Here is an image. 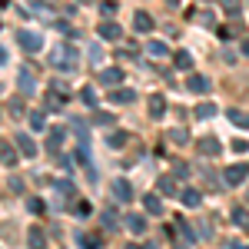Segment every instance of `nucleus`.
Returning a JSON list of instances; mask_svg holds the SVG:
<instances>
[{
	"mask_svg": "<svg viewBox=\"0 0 249 249\" xmlns=\"http://www.w3.org/2000/svg\"><path fill=\"white\" fill-rule=\"evenodd\" d=\"M53 67L63 70V73H73V70L80 67V50L73 47V43H63L57 53H53Z\"/></svg>",
	"mask_w": 249,
	"mask_h": 249,
	"instance_id": "obj_1",
	"label": "nucleus"
},
{
	"mask_svg": "<svg viewBox=\"0 0 249 249\" xmlns=\"http://www.w3.org/2000/svg\"><path fill=\"white\" fill-rule=\"evenodd\" d=\"M17 43H20V50L37 53L40 47H43V37H40V34H34V30H20V34H17Z\"/></svg>",
	"mask_w": 249,
	"mask_h": 249,
	"instance_id": "obj_2",
	"label": "nucleus"
},
{
	"mask_svg": "<svg viewBox=\"0 0 249 249\" xmlns=\"http://www.w3.org/2000/svg\"><path fill=\"white\" fill-rule=\"evenodd\" d=\"M246 176H249V166L236 163V166H226V173H223V183H226V186H239Z\"/></svg>",
	"mask_w": 249,
	"mask_h": 249,
	"instance_id": "obj_3",
	"label": "nucleus"
},
{
	"mask_svg": "<svg viewBox=\"0 0 249 249\" xmlns=\"http://www.w3.org/2000/svg\"><path fill=\"white\" fill-rule=\"evenodd\" d=\"M196 150L203 156H219L223 153V143H219L216 136H203V140H196Z\"/></svg>",
	"mask_w": 249,
	"mask_h": 249,
	"instance_id": "obj_4",
	"label": "nucleus"
},
{
	"mask_svg": "<svg viewBox=\"0 0 249 249\" xmlns=\"http://www.w3.org/2000/svg\"><path fill=\"white\" fill-rule=\"evenodd\" d=\"M17 87H20V93H23V96H34V93H37V80H34V73H30V70H20Z\"/></svg>",
	"mask_w": 249,
	"mask_h": 249,
	"instance_id": "obj_5",
	"label": "nucleus"
},
{
	"mask_svg": "<svg viewBox=\"0 0 249 249\" xmlns=\"http://www.w3.org/2000/svg\"><path fill=\"white\" fill-rule=\"evenodd\" d=\"M186 90L196 96H203V93H210V80L203 77V73H193L190 80H186Z\"/></svg>",
	"mask_w": 249,
	"mask_h": 249,
	"instance_id": "obj_6",
	"label": "nucleus"
},
{
	"mask_svg": "<svg viewBox=\"0 0 249 249\" xmlns=\"http://www.w3.org/2000/svg\"><path fill=\"white\" fill-rule=\"evenodd\" d=\"M146 226H150V223H146V216H143V213H130V216H126V230L133 232V236H143Z\"/></svg>",
	"mask_w": 249,
	"mask_h": 249,
	"instance_id": "obj_7",
	"label": "nucleus"
},
{
	"mask_svg": "<svg viewBox=\"0 0 249 249\" xmlns=\"http://www.w3.org/2000/svg\"><path fill=\"white\" fill-rule=\"evenodd\" d=\"M146 110H150V116H153V120H160V116L166 113V96H163V93H153L150 100H146Z\"/></svg>",
	"mask_w": 249,
	"mask_h": 249,
	"instance_id": "obj_8",
	"label": "nucleus"
},
{
	"mask_svg": "<svg viewBox=\"0 0 249 249\" xmlns=\"http://www.w3.org/2000/svg\"><path fill=\"white\" fill-rule=\"evenodd\" d=\"M96 34L103 40H120L123 37V30H120V23H113V20H103L100 27H96Z\"/></svg>",
	"mask_w": 249,
	"mask_h": 249,
	"instance_id": "obj_9",
	"label": "nucleus"
},
{
	"mask_svg": "<svg viewBox=\"0 0 249 249\" xmlns=\"http://www.w3.org/2000/svg\"><path fill=\"white\" fill-rule=\"evenodd\" d=\"M113 196H116V203H130L133 199V186L126 179H113Z\"/></svg>",
	"mask_w": 249,
	"mask_h": 249,
	"instance_id": "obj_10",
	"label": "nucleus"
},
{
	"mask_svg": "<svg viewBox=\"0 0 249 249\" xmlns=\"http://www.w3.org/2000/svg\"><path fill=\"white\" fill-rule=\"evenodd\" d=\"M14 143H17V153L20 156H37V143H34L27 133H17V140H14Z\"/></svg>",
	"mask_w": 249,
	"mask_h": 249,
	"instance_id": "obj_11",
	"label": "nucleus"
},
{
	"mask_svg": "<svg viewBox=\"0 0 249 249\" xmlns=\"http://www.w3.org/2000/svg\"><path fill=\"white\" fill-rule=\"evenodd\" d=\"M166 143H173V146H186V143H190V133H186L183 126H173L170 133H166Z\"/></svg>",
	"mask_w": 249,
	"mask_h": 249,
	"instance_id": "obj_12",
	"label": "nucleus"
},
{
	"mask_svg": "<svg viewBox=\"0 0 249 249\" xmlns=\"http://www.w3.org/2000/svg\"><path fill=\"white\" fill-rule=\"evenodd\" d=\"M120 80H123V70H120V67H110V70L100 73V83H103V87H116Z\"/></svg>",
	"mask_w": 249,
	"mask_h": 249,
	"instance_id": "obj_13",
	"label": "nucleus"
},
{
	"mask_svg": "<svg viewBox=\"0 0 249 249\" xmlns=\"http://www.w3.org/2000/svg\"><path fill=\"white\" fill-rule=\"evenodd\" d=\"M133 27L140 30V34H150V30H153L156 23H153V17H150V14H143V10H140V14L133 17Z\"/></svg>",
	"mask_w": 249,
	"mask_h": 249,
	"instance_id": "obj_14",
	"label": "nucleus"
},
{
	"mask_svg": "<svg viewBox=\"0 0 249 249\" xmlns=\"http://www.w3.org/2000/svg\"><path fill=\"white\" fill-rule=\"evenodd\" d=\"M143 210L150 213V216H160V213H163V199L153 196V193H150V196H143Z\"/></svg>",
	"mask_w": 249,
	"mask_h": 249,
	"instance_id": "obj_15",
	"label": "nucleus"
},
{
	"mask_svg": "<svg viewBox=\"0 0 249 249\" xmlns=\"http://www.w3.org/2000/svg\"><path fill=\"white\" fill-rule=\"evenodd\" d=\"M107 143H110L113 150H123V146L130 143V133H126V130H113V133L107 136Z\"/></svg>",
	"mask_w": 249,
	"mask_h": 249,
	"instance_id": "obj_16",
	"label": "nucleus"
},
{
	"mask_svg": "<svg viewBox=\"0 0 249 249\" xmlns=\"http://www.w3.org/2000/svg\"><path fill=\"white\" fill-rule=\"evenodd\" d=\"M77 243H80L83 249H100V243H103V239H100V232H80Z\"/></svg>",
	"mask_w": 249,
	"mask_h": 249,
	"instance_id": "obj_17",
	"label": "nucleus"
},
{
	"mask_svg": "<svg viewBox=\"0 0 249 249\" xmlns=\"http://www.w3.org/2000/svg\"><path fill=\"white\" fill-rule=\"evenodd\" d=\"M226 116H230L232 126H239V130H246V126H249V113H246V110H230Z\"/></svg>",
	"mask_w": 249,
	"mask_h": 249,
	"instance_id": "obj_18",
	"label": "nucleus"
},
{
	"mask_svg": "<svg viewBox=\"0 0 249 249\" xmlns=\"http://www.w3.org/2000/svg\"><path fill=\"white\" fill-rule=\"evenodd\" d=\"M17 160H20L17 146H0V163H3V166H14Z\"/></svg>",
	"mask_w": 249,
	"mask_h": 249,
	"instance_id": "obj_19",
	"label": "nucleus"
},
{
	"mask_svg": "<svg viewBox=\"0 0 249 249\" xmlns=\"http://www.w3.org/2000/svg\"><path fill=\"white\" fill-rule=\"evenodd\" d=\"M179 196H183V206H199L203 203V193L199 190H183Z\"/></svg>",
	"mask_w": 249,
	"mask_h": 249,
	"instance_id": "obj_20",
	"label": "nucleus"
},
{
	"mask_svg": "<svg viewBox=\"0 0 249 249\" xmlns=\"http://www.w3.org/2000/svg\"><path fill=\"white\" fill-rule=\"evenodd\" d=\"M63 103H67V93H57V90L47 93V107L50 110H63Z\"/></svg>",
	"mask_w": 249,
	"mask_h": 249,
	"instance_id": "obj_21",
	"label": "nucleus"
},
{
	"mask_svg": "<svg viewBox=\"0 0 249 249\" xmlns=\"http://www.w3.org/2000/svg\"><path fill=\"white\" fill-rule=\"evenodd\" d=\"M133 100H136L133 90H113L110 93V103H133Z\"/></svg>",
	"mask_w": 249,
	"mask_h": 249,
	"instance_id": "obj_22",
	"label": "nucleus"
},
{
	"mask_svg": "<svg viewBox=\"0 0 249 249\" xmlns=\"http://www.w3.org/2000/svg\"><path fill=\"white\" fill-rule=\"evenodd\" d=\"M216 116V103H199L196 107V120H213Z\"/></svg>",
	"mask_w": 249,
	"mask_h": 249,
	"instance_id": "obj_23",
	"label": "nucleus"
},
{
	"mask_svg": "<svg viewBox=\"0 0 249 249\" xmlns=\"http://www.w3.org/2000/svg\"><path fill=\"white\" fill-rule=\"evenodd\" d=\"M146 53H153V57H166L170 50H166V43H160V40H150V43H146Z\"/></svg>",
	"mask_w": 249,
	"mask_h": 249,
	"instance_id": "obj_24",
	"label": "nucleus"
},
{
	"mask_svg": "<svg viewBox=\"0 0 249 249\" xmlns=\"http://www.w3.org/2000/svg\"><path fill=\"white\" fill-rule=\"evenodd\" d=\"M30 246H34V249H43V246H47V236H43L37 226L30 230Z\"/></svg>",
	"mask_w": 249,
	"mask_h": 249,
	"instance_id": "obj_25",
	"label": "nucleus"
},
{
	"mask_svg": "<svg viewBox=\"0 0 249 249\" xmlns=\"http://www.w3.org/2000/svg\"><path fill=\"white\" fill-rule=\"evenodd\" d=\"M193 20H196V23H203V27H213V23H216V17H213L210 10H199V14H190Z\"/></svg>",
	"mask_w": 249,
	"mask_h": 249,
	"instance_id": "obj_26",
	"label": "nucleus"
},
{
	"mask_svg": "<svg viewBox=\"0 0 249 249\" xmlns=\"http://www.w3.org/2000/svg\"><path fill=\"white\" fill-rule=\"evenodd\" d=\"M190 67H193V57L186 50H179V53H176V70H190Z\"/></svg>",
	"mask_w": 249,
	"mask_h": 249,
	"instance_id": "obj_27",
	"label": "nucleus"
},
{
	"mask_svg": "<svg viewBox=\"0 0 249 249\" xmlns=\"http://www.w3.org/2000/svg\"><path fill=\"white\" fill-rule=\"evenodd\" d=\"M160 193H166V196H176V183H173L170 176H160Z\"/></svg>",
	"mask_w": 249,
	"mask_h": 249,
	"instance_id": "obj_28",
	"label": "nucleus"
},
{
	"mask_svg": "<svg viewBox=\"0 0 249 249\" xmlns=\"http://www.w3.org/2000/svg\"><path fill=\"white\" fill-rule=\"evenodd\" d=\"M223 7H226V14L230 17H239V7H243V0H219Z\"/></svg>",
	"mask_w": 249,
	"mask_h": 249,
	"instance_id": "obj_29",
	"label": "nucleus"
},
{
	"mask_svg": "<svg viewBox=\"0 0 249 249\" xmlns=\"http://www.w3.org/2000/svg\"><path fill=\"white\" fill-rule=\"evenodd\" d=\"M60 140H63V130H50V136H47V146H50V150H60Z\"/></svg>",
	"mask_w": 249,
	"mask_h": 249,
	"instance_id": "obj_30",
	"label": "nucleus"
},
{
	"mask_svg": "<svg viewBox=\"0 0 249 249\" xmlns=\"http://www.w3.org/2000/svg\"><path fill=\"white\" fill-rule=\"evenodd\" d=\"M232 223H236V226H249V213L246 210H232Z\"/></svg>",
	"mask_w": 249,
	"mask_h": 249,
	"instance_id": "obj_31",
	"label": "nucleus"
},
{
	"mask_svg": "<svg viewBox=\"0 0 249 249\" xmlns=\"http://www.w3.org/2000/svg\"><path fill=\"white\" fill-rule=\"evenodd\" d=\"M80 100H83L87 107H96V93L90 90V87H83V93H80Z\"/></svg>",
	"mask_w": 249,
	"mask_h": 249,
	"instance_id": "obj_32",
	"label": "nucleus"
},
{
	"mask_svg": "<svg viewBox=\"0 0 249 249\" xmlns=\"http://www.w3.org/2000/svg\"><path fill=\"white\" fill-rule=\"evenodd\" d=\"M93 123H100V126H110V123H113V116L100 110V113H93Z\"/></svg>",
	"mask_w": 249,
	"mask_h": 249,
	"instance_id": "obj_33",
	"label": "nucleus"
},
{
	"mask_svg": "<svg viewBox=\"0 0 249 249\" xmlns=\"http://www.w3.org/2000/svg\"><path fill=\"white\" fill-rule=\"evenodd\" d=\"M30 126H34V130H43V126H47L43 113H30Z\"/></svg>",
	"mask_w": 249,
	"mask_h": 249,
	"instance_id": "obj_34",
	"label": "nucleus"
},
{
	"mask_svg": "<svg viewBox=\"0 0 249 249\" xmlns=\"http://www.w3.org/2000/svg\"><path fill=\"white\" fill-rule=\"evenodd\" d=\"M173 173H176V179H186V176H190V166H186V163H176Z\"/></svg>",
	"mask_w": 249,
	"mask_h": 249,
	"instance_id": "obj_35",
	"label": "nucleus"
},
{
	"mask_svg": "<svg viewBox=\"0 0 249 249\" xmlns=\"http://www.w3.org/2000/svg\"><path fill=\"white\" fill-rule=\"evenodd\" d=\"M57 190H60V193H67V196H70V199H73V196H77V190H73V183H63V179H60V183H57Z\"/></svg>",
	"mask_w": 249,
	"mask_h": 249,
	"instance_id": "obj_36",
	"label": "nucleus"
},
{
	"mask_svg": "<svg viewBox=\"0 0 249 249\" xmlns=\"http://www.w3.org/2000/svg\"><path fill=\"white\" fill-rule=\"evenodd\" d=\"M10 190H14V193H23V179H20V176H10Z\"/></svg>",
	"mask_w": 249,
	"mask_h": 249,
	"instance_id": "obj_37",
	"label": "nucleus"
},
{
	"mask_svg": "<svg viewBox=\"0 0 249 249\" xmlns=\"http://www.w3.org/2000/svg\"><path fill=\"white\" fill-rule=\"evenodd\" d=\"M100 10H103V14H107V17H113V14H116V3H113V0H107V3H103V7H100Z\"/></svg>",
	"mask_w": 249,
	"mask_h": 249,
	"instance_id": "obj_38",
	"label": "nucleus"
},
{
	"mask_svg": "<svg viewBox=\"0 0 249 249\" xmlns=\"http://www.w3.org/2000/svg\"><path fill=\"white\" fill-rule=\"evenodd\" d=\"M103 226H107V230H116V219H113V213H103Z\"/></svg>",
	"mask_w": 249,
	"mask_h": 249,
	"instance_id": "obj_39",
	"label": "nucleus"
},
{
	"mask_svg": "<svg viewBox=\"0 0 249 249\" xmlns=\"http://www.w3.org/2000/svg\"><path fill=\"white\" fill-rule=\"evenodd\" d=\"M10 113H23V100H20V96H17V100H10Z\"/></svg>",
	"mask_w": 249,
	"mask_h": 249,
	"instance_id": "obj_40",
	"label": "nucleus"
},
{
	"mask_svg": "<svg viewBox=\"0 0 249 249\" xmlns=\"http://www.w3.org/2000/svg\"><path fill=\"white\" fill-rule=\"evenodd\" d=\"M27 206H30V213H43V199H30Z\"/></svg>",
	"mask_w": 249,
	"mask_h": 249,
	"instance_id": "obj_41",
	"label": "nucleus"
},
{
	"mask_svg": "<svg viewBox=\"0 0 249 249\" xmlns=\"http://www.w3.org/2000/svg\"><path fill=\"white\" fill-rule=\"evenodd\" d=\"M232 150H236V153H246L249 143H246V140H236V143H232Z\"/></svg>",
	"mask_w": 249,
	"mask_h": 249,
	"instance_id": "obj_42",
	"label": "nucleus"
},
{
	"mask_svg": "<svg viewBox=\"0 0 249 249\" xmlns=\"http://www.w3.org/2000/svg\"><path fill=\"white\" fill-rule=\"evenodd\" d=\"M230 249H249V243H230Z\"/></svg>",
	"mask_w": 249,
	"mask_h": 249,
	"instance_id": "obj_43",
	"label": "nucleus"
},
{
	"mask_svg": "<svg viewBox=\"0 0 249 249\" xmlns=\"http://www.w3.org/2000/svg\"><path fill=\"white\" fill-rule=\"evenodd\" d=\"M0 63H7V50L3 47H0Z\"/></svg>",
	"mask_w": 249,
	"mask_h": 249,
	"instance_id": "obj_44",
	"label": "nucleus"
},
{
	"mask_svg": "<svg viewBox=\"0 0 249 249\" xmlns=\"http://www.w3.org/2000/svg\"><path fill=\"white\" fill-rule=\"evenodd\" d=\"M243 53H246V57H249V40H246V43H243Z\"/></svg>",
	"mask_w": 249,
	"mask_h": 249,
	"instance_id": "obj_45",
	"label": "nucleus"
},
{
	"mask_svg": "<svg viewBox=\"0 0 249 249\" xmlns=\"http://www.w3.org/2000/svg\"><path fill=\"white\" fill-rule=\"evenodd\" d=\"M130 249H156V246H130Z\"/></svg>",
	"mask_w": 249,
	"mask_h": 249,
	"instance_id": "obj_46",
	"label": "nucleus"
},
{
	"mask_svg": "<svg viewBox=\"0 0 249 249\" xmlns=\"http://www.w3.org/2000/svg\"><path fill=\"white\" fill-rule=\"evenodd\" d=\"M166 3H170V7H176V3H179V0H166Z\"/></svg>",
	"mask_w": 249,
	"mask_h": 249,
	"instance_id": "obj_47",
	"label": "nucleus"
},
{
	"mask_svg": "<svg viewBox=\"0 0 249 249\" xmlns=\"http://www.w3.org/2000/svg\"><path fill=\"white\" fill-rule=\"evenodd\" d=\"M246 199H249V193H246Z\"/></svg>",
	"mask_w": 249,
	"mask_h": 249,
	"instance_id": "obj_48",
	"label": "nucleus"
},
{
	"mask_svg": "<svg viewBox=\"0 0 249 249\" xmlns=\"http://www.w3.org/2000/svg\"><path fill=\"white\" fill-rule=\"evenodd\" d=\"M87 3H90V0H87Z\"/></svg>",
	"mask_w": 249,
	"mask_h": 249,
	"instance_id": "obj_49",
	"label": "nucleus"
},
{
	"mask_svg": "<svg viewBox=\"0 0 249 249\" xmlns=\"http://www.w3.org/2000/svg\"><path fill=\"white\" fill-rule=\"evenodd\" d=\"M246 230H249V226H246Z\"/></svg>",
	"mask_w": 249,
	"mask_h": 249,
	"instance_id": "obj_50",
	"label": "nucleus"
}]
</instances>
